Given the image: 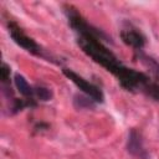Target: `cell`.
<instances>
[{"instance_id":"7","label":"cell","mask_w":159,"mask_h":159,"mask_svg":"<svg viewBox=\"0 0 159 159\" xmlns=\"http://www.w3.org/2000/svg\"><path fill=\"white\" fill-rule=\"evenodd\" d=\"M139 52H140V51H139ZM139 58H140V60L149 67V70L159 78V63H158L155 60H153L152 57H149V56H147V55H144V53H142V52L139 53Z\"/></svg>"},{"instance_id":"6","label":"cell","mask_w":159,"mask_h":159,"mask_svg":"<svg viewBox=\"0 0 159 159\" xmlns=\"http://www.w3.org/2000/svg\"><path fill=\"white\" fill-rule=\"evenodd\" d=\"M14 81H15V86L17 91L20 92V94H22L26 99H35V88L29 84V82L25 80L24 76L17 73L15 75Z\"/></svg>"},{"instance_id":"3","label":"cell","mask_w":159,"mask_h":159,"mask_svg":"<svg viewBox=\"0 0 159 159\" xmlns=\"http://www.w3.org/2000/svg\"><path fill=\"white\" fill-rule=\"evenodd\" d=\"M62 71H63V75L68 80H71L83 93L87 94V97L92 98L94 102H103L104 96H103V92L101 91L99 87H97L96 84L86 81L83 77H81L80 75H77L76 72H73V71H71L68 68H63Z\"/></svg>"},{"instance_id":"2","label":"cell","mask_w":159,"mask_h":159,"mask_svg":"<svg viewBox=\"0 0 159 159\" xmlns=\"http://www.w3.org/2000/svg\"><path fill=\"white\" fill-rule=\"evenodd\" d=\"M9 32H10V36L11 39L14 40L15 43H17L20 47H22L24 50H26L27 52L35 55V56H39V57H45L43 52H42V48L35 42V40H32L31 37H29L15 22L10 21L9 22Z\"/></svg>"},{"instance_id":"10","label":"cell","mask_w":159,"mask_h":159,"mask_svg":"<svg viewBox=\"0 0 159 159\" xmlns=\"http://www.w3.org/2000/svg\"><path fill=\"white\" fill-rule=\"evenodd\" d=\"M0 78H1V82L4 84L7 83L9 78H10V67L5 63L1 65V68H0Z\"/></svg>"},{"instance_id":"9","label":"cell","mask_w":159,"mask_h":159,"mask_svg":"<svg viewBox=\"0 0 159 159\" xmlns=\"http://www.w3.org/2000/svg\"><path fill=\"white\" fill-rule=\"evenodd\" d=\"M73 103L77 108H92L94 106V101L91 98H86L83 96H76Z\"/></svg>"},{"instance_id":"8","label":"cell","mask_w":159,"mask_h":159,"mask_svg":"<svg viewBox=\"0 0 159 159\" xmlns=\"http://www.w3.org/2000/svg\"><path fill=\"white\" fill-rule=\"evenodd\" d=\"M35 88V97L39 98L40 101H48L52 97V92L51 89H48L47 87L43 86H36Z\"/></svg>"},{"instance_id":"5","label":"cell","mask_w":159,"mask_h":159,"mask_svg":"<svg viewBox=\"0 0 159 159\" xmlns=\"http://www.w3.org/2000/svg\"><path fill=\"white\" fill-rule=\"evenodd\" d=\"M120 37L124 43L133 47L135 51H142L145 45V37L134 29H123L120 31Z\"/></svg>"},{"instance_id":"1","label":"cell","mask_w":159,"mask_h":159,"mask_svg":"<svg viewBox=\"0 0 159 159\" xmlns=\"http://www.w3.org/2000/svg\"><path fill=\"white\" fill-rule=\"evenodd\" d=\"M77 43L88 57L116 76L123 88L127 91H140L150 98L159 101V82L152 81L143 72L124 66L116 55L102 43L99 37L93 34H82Z\"/></svg>"},{"instance_id":"4","label":"cell","mask_w":159,"mask_h":159,"mask_svg":"<svg viewBox=\"0 0 159 159\" xmlns=\"http://www.w3.org/2000/svg\"><path fill=\"white\" fill-rule=\"evenodd\" d=\"M125 148H127V152L137 159H149V153L144 148L142 135L135 129H130V132L128 134Z\"/></svg>"}]
</instances>
